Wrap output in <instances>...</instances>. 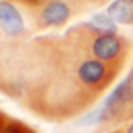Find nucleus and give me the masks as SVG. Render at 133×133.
Instances as JSON below:
<instances>
[{
    "label": "nucleus",
    "instance_id": "obj_1",
    "mask_svg": "<svg viewBox=\"0 0 133 133\" xmlns=\"http://www.w3.org/2000/svg\"><path fill=\"white\" fill-rule=\"evenodd\" d=\"M66 37H71L75 43H78L90 57L123 69L127 57L133 51V41L119 33H98L90 28V24H78L72 25L65 33Z\"/></svg>",
    "mask_w": 133,
    "mask_h": 133
},
{
    "label": "nucleus",
    "instance_id": "obj_2",
    "mask_svg": "<svg viewBox=\"0 0 133 133\" xmlns=\"http://www.w3.org/2000/svg\"><path fill=\"white\" fill-rule=\"evenodd\" d=\"M72 14L75 8L69 0H47L43 6L33 10V25L35 29H59L66 25Z\"/></svg>",
    "mask_w": 133,
    "mask_h": 133
},
{
    "label": "nucleus",
    "instance_id": "obj_3",
    "mask_svg": "<svg viewBox=\"0 0 133 133\" xmlns=\"http://www.w3.org/2000/svg\"><path fill=\"white\" fill-rule=\"evenodd\" d=\"M0 31L6 37H22L25 35V22L20 10L12 0H0Z\"/></svg>",
    "mask_w": 133,
    "mask_h": 133
},
{
    "label": "nucleus",
    "instance_id": "obj_4",
    "mask_svg": "<svg viewBox=\"0 0 133 133\" xmlns=\"http://www.w3.org/2000/svg\"><path fill=\"white\" fill-rule=\"evenodd\" d=\"M106 14L117 25H133V0H112Z\"/></svg>",
    "mask_w": 133,
    "mask_h": 133
},
{
    "label": "nucleus",
    "instance_id": "obj_5",
    "mask_svg": "<svg viewBox=\"0 0 133 133\" xmlns=\"http://www.w3.org/2000/svg\"><path fill=\"white\" fill-rule=\"evenodd\" d=\"M90 28L98 33H117V24L108 16L106 12H98V14H92L90 18Z\"/></svg>",
    "mask_w": 133,
    "mask_h": 133
},
{
    "label": "nucleus",
    "instance_id": "obj_6",
    "mask_svg": "<svg viewBox=\"0 0 133 133\" xmlns=\"http://www.w3.org/2000/svg\"><path fill=\"white\" fill-rule=\"evenodd\" d=\"M0 133H35V129L29 127V125H25L24 121H20V119L8 117L6 123L2 125V129H0Z\"/></svg>",
    "mask_w": 133,
    "mask_h": 133
},
{
    "label": "nucleus",
    "instance_id": "obj_7",
    "mask_svg": "<svg viewBox=\"0 0 133 133\" xmlns=\"http://www.w3.org/2000/svg\"><path fill=\"white\" fill-rule=\"evenodd\" d=\"M72 4V8L78 12V10H86V8H92V6H100V4H106L108 0H69Z\"/></svg>",
    "mask_w": 133,
    "mask_h": 133
},
{
    "label": "nucleus",
    "instance_id": "obj_8",
    "mask_svg": "<svg viewBox=\"0 0 133 133\" xmlns=\"http://www.w3.org/2000/svg\"><path fill=\"white\" fill-rule=\"evenodd\" d=\"M14 4H22L24 8H28V10H37L39 6H43L47 2V0H12Z\"/></svg>",
    "mask_w": 133,
    "mask_h": 133
},
{
    "label": "nucleus",
    "instance_id": "obj_9",
    "mask_svg": "<svg viewBox=\"0 0 133 133\" xmlns=\"http://www.w3.org/2000/svg\"><path fill=\"white\" fill-rule=\"evenodd\" d=\"M6 119H8V116H6L4 112H0V129H2V125L6 123Z\"/></svg>",
    "mask_w": 133,
    "mask_h": 133
},
{
    "label": "nucleus",
    "instance_id": "obj_10",
    "mask_svg": "<svg viewBox=\"0 0 133 133\" xmlns=\"http://www.w3.org/2000/svg\"><path fill=\"white\" fill-rule=\"evenodd\" d=\"M123 133H133V119H131V121L127 123V127L123 129Z\"/></svg>",
    "mask_w": 133,
    "mask_h": 133
},
{
    "label": "nucleus",
    "instance_id": "obj_11",
    "mask_svg": "<svg viewBox=\"0 0 133 133\" xmlns=\"http://www.w3.org/2000/svg\"><path fill=\"white\" fill-rule=\"evenodd\" d=\"M114 133H123V131H114Z\"/></svg>",
    "mask_w": 133,
    "mask_h": 133
}]
</instances>
